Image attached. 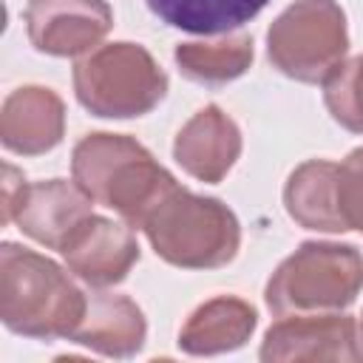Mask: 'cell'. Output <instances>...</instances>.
I'll return each mask as SVG.
<instances>
[{
    "label": "cell",
    "instance_id": "21",
    "mask_svg": "<svg viewBox=\"0 0 363 363\" xmlns=\"http://www.w3.org/2000/svg\"><path fill=\"white\" fill-rule=\"evenodd\" d=\"M360 343H363V315H360Z\"/></svg>",
    "mask_w": 363,
    "mask_h": 363
},
{
    "label": "cell",
    "instance_id": "5",
    "mask_svg": "<svg viewBox=\"0 0 363 363\" xmlns=\"http://www.w3.org/2000/svg\"><path fill=\"white\" fill-rule=\"evenodd\" d=\"M363 289V255L352 244L303 241L267 281L264 301L275 315L343 312Z\"/></svg>",
    "mask_w": 363,
    "mask_h": 363
},
{
    "label": "cell",
    "instance_id": "3",
    "mask_svg": "<svg viewBox=\"0 0 363 363\" xmlns=\"http://www.w3.org/2000/svg\"><path fill=\"white\" fill-rule=\"evenodd\" d=\"M153 252L170 267L216 269L230 264L241 247V224L235 213L213 199L184 187L173 190L145 221Z\"/></svg>",
    "mask_w": 363,
    "mask_h": 363
},
{
    "label": "cell",
    "instance_id": "16",
    "mask_svg": "<svg viewBox=\"0 0 363 363\" xmlns=\"http://www.w3.org/2000/svg\"><path fill=\"white\" fill-rule=\"evenodd\" d=\"M255 48L252 37L244 31L216 34L210 40H190L179 43L173 51V60L182 71V77L199 82V85H227L247 74L252 65Z\"/></svg>",
    "mask_w": 363,
    "mask_h": 363
},
{
    "label": "cell",
    "instance_id": "1",
    "mask_svg": "<svg viewBox=\"0 0 363 363\" xmlns=\"http://www.w3.org/2000/svg\"><path fill=\"white\" fill-rule=\"evenodd\" d=\"M74 182L128 227L142 230L147 216L182 184L150 156L145 145L125 133H88L71 153Z\"/></svg>",
    "mask_w": 363,
    "mask_h": 363
},
{
    "label": "cell",
    "instance_id": "13",
    "mask_svg": "<svg viewBox=\"0 0 363 363\" xmlns=\"http://www.w3.org/2000/svg\"><path fill=\"white\" fill-rule=\"evenodd\" d=\"M147 320L145 312L116 292H91L88 309L68 340L105 354V357H130L145 346Z\"/></svg>",
    "mask_w": 363,
    "mask_h": 363
},
{
    "label": "cell",
    "instance_id": "20",
    "mask_svg": "<svg viewBox=\"0 0 363 363\" xmlns=\"http://www.w3.org/2000/svg\"><path fill=\"white\" fill-rule=\"evenodd\" d=\"M26 187H28V182H26L23 170H17L14 164L6 162L3 164V224L14 221V213L26 196Z\"/></svg>",
    "mask_w": 363,
    "mask_h": 363
},
{
    "label": "cell",
    "instance_id": "17",
    "mask_svg": "<svg viewBox=\"0 0 363 363\" xmlns=\"http://www.w3.org/2000/svg\"><path fill=\"white\" fill-rule=\"evenodd\" d=\"M147 9L170 28L201 37L230 34L250 23L269 0H145Z\"/></svg>",
    "mask_w": 363,
    "mask_h": 363
},
{
    "label": "cell",
    "instance_id": "2",
    "mask_svg": "<svg viewBox=\"0 0 363 363\" xmlns=\"http://www.w3.org/2000/svg\"><path fill=\"white\" fill-rule=\"evenodd\" d=\"M88 309L85 292L68 272L14 241L0 247V318L23 337H71Z\"/></svg>",
    "mask_w": 363,
    "mask_h": 363
},
{
    "label": "cell",
    "instance_id": "14",
    "mask_svg": "<svg viewBox=\"0 0 363 363\" xmlns=\"http://www.w3.org/2000/svg\"><path fill=\"white\" fill-rule=\"evenodd\" d=\"M258 326L252 303L235 295H216L196 306L179 332V349L196 357L241 349Z\"/></svg>",
    "mask_w": 363,
    "mask_h": 363
},
{
    "label": "cell",
    "instance_id": "9",
    "mask_svg": "<svg viewBox=\"0 0 363 363\" xmlns=\"http://www.w3.org/2000/svg\"><path fill=\"white\" fill-rule=\"evenodd\" d=\"M65 267L91 286H113L128 278L139 261L133 227L91 213L60 247Z\"/></svg>",
    "mask_w": 363,
    "mask_h": 363
},
{
    "label": "cell",
    "instance_id": "6",
    "mask_svg": "<svg viewBox=\"0 0 363 363\" xmlns=\"http://www.w3.org/2000/svg\"><path fill=\"white\" fill-rule=\"evenodd\" d=\"M346 51L349 28L337 0H295L267 31L269 62L295 82L323 85Z\"/></svg>",
    "mask_w": 363,
    "mask_h": 363
},
{
    "label": "cell",
    "instance_id": "7",
    "mask_svg": "<svg viewBox=\"0 0 363 363\" xmlns=\"http://www.w3.org/2000/svg\"><path fill=\"white\" fill-rule=\"evenodd\" d=\"M261 360H363L360 332L343 312H295L278 315L261 340Z\"/></svg>",
    "mask_w": 363,
    "mask_h": 363
},
{
    "label": "cell",
    "instance_id": "18",
    "mask_svg": "<svg viewBox=\"0 0 363 363\" xmlns=\"http://www.w3.org/2000/svg\"><path fill=\"white\" fill-rule=\"evenodd\" d=\"M323 102L340 128L363 133V54L343 60L332 71L323 82Z\"/></svg>",
    "mask_w": 363,
    "mask_h": 363
},
{
    "label": "cell",
    "instance_id": "8",
    "mask_svg": "<svg viewBox=\"0 0 363 363\" xmlns=\"http://www.w3.org/2000/svg\"><path fill=\"white\" fill-rule=\"evenodd\" d=\"M23 17L31 45L48 57L88 54L113 26L105 0H28Z\"/></svg>",
    "mask_w": 363,
    "mask_h": 363
},
{
    "label": "cell",
    "instance_id": "10",
    "mask_svg": "<svg viewBox=\"0 0 363 363\" xmlns=\"http://www.w3.org/2000/svg\"><path fill=\"white\" fill-rule=\"evenodd\" d=\"M241 156V130L218 105L196 111L173 142V159L199 182L218 184Z\"/></svg>",
    "mask_w": 363,
    "mask_h": 363
},
{
    "label": "cell",
    "instance_id": "15",
    "mask_svg": "<svg viewBox=\"0 0 363 363\" xmlns=\"http://www.w3.org/2000/svg\"><path fill=\"white\" fill-rule=\"evenodd\" d=\"M337 164L326 159H309L298 164L284 184V207L295 224L315 233H346L335 199Z\"/></svg>",
    "mask_w": 363,
    "mask_h": 363
},
{
    "label": "cell",
    "instance_id": "11",
    "mask_svg": "<svg viewBox=\"0 0 363 363\" xmlns=\"http://www.w3.org/2000/svg\"><path fill=\"white\" fill-rule=\"evenodd\" d=\"M91 207L94 199L77 182H34L26 187V196L14 213V224L31 241L60 252L65 238L94 213Z\"/></svg>",
    "mask_w": 363,
    "mask_h": 363
},
{
    "label": "cell",
    "instance_id": "4",
    "mask_svg": "<svg viewBox=\"0 0 363 363\" xmlns=\"http://www.w3.org/2000/svg\"><path fill=\"white\" fill-rule=\"evenodd\" d=\"M74 94L102 119L150 113L167 94V74L139 43H102L74 62Z\"/></svg>",
    "mask_w": 363,
    "mask_h": 363
},
{
    "label": "cell",
    "instance_id": "19",
    "mask_svg": "<svg viewBox=\"0 0 363 363\" xmlns=\"http://www.w3.org/2000/svg\"><path fill=\"white\" fill-rule=\"evenodd\" d=\"M335 199H337V213L346 230L363 233V147H354L337 164Z\"/></svg>",
    "mask_w": 363,
    "mask_h": 363
},
{
    "label": "cell",
    "instance_id": "12",
    "mask_svg": "<svg viewBox=\"0 0 363 363\" xmlns=\"http://www.w3.org/2000/svg\"><path fill=\"white\" fill-rule=\"evenodd\" d=\"M65 133V105L43 85H23L11 91L0 111V142L20 156H40L54 150Z\"/></svg>",
    "mask_w": 363,
    "mask_h": 363
}]
</instances>
